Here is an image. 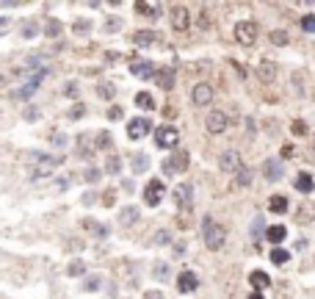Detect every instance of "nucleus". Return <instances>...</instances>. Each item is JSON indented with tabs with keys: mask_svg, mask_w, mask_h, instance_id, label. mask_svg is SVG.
Segmentation results:
<instances>
[{
	"mask_svg": "<svg viewBox=\"0 0 315 299\" xmlns=\"http://www.w3.org/2000/svg\"><path fill=\"white\" fill-rule=\"evenodd\" d=\"M202 239L207 249H222L224 241H227V227L219 224L213 216H204L202 219Z\"/></svg>",
	"mask_w": 315,
	"mask_h": 299,
	"instance_id": "obj_1",
	"label": "nucleus"
},
{
	"mask_svg": "<svg viewBox=\"0 0 315 299\" xmlns=\"http://www.w3.org/2000/svg\"><path fill=\"white\" fill-rule=\"evenodd\" d=\"M257 34H260V28H257L255 20H241L235 25V42L238 44H255Z\"/></svg>",
	"mask_w": 315,
	"mask_h": 299,
	"instance_id": "obj_2",
	"label": "nucleus"
},
{
	"mask_svg": "<svg viewBox=\"0 0 315 299\" xmlns=\"http://www.w3.org/2000/svg\"><path fill=\"white\" fill-rule=\"evenodd\" d=\"M180 141V130L171 128V125H161V128H155V144L163 147V150H171V147H177Z\"/></svg>",
	"mask_w": 315,
	"mask_h": 299,
	"instance_id": "obj_3",
	"label": "nucleus"
},
{
	"mask_svg": "<svg viewBox=\"0 0 315 299\" xmlns=\"http://www.w3.org/2000/svg\"><path fill=\"white\" fill-rule=\"evenodd\" d=\"M163 194H166V186H163V180H149L144 186V202L149 208H158L161 205V199H163Z\"/></svg>",
	"mask_w": 315,
	"mask_h": 299,
	"instance_id": "obj_4",
	"label": "nucleus"
},
{
	"mask_svg": "<svg viewBox=\"0 0 315 299\" xmlns=\"http://www.w3.org/2000/svg\"><path fill=\"white\" fill-rule=\"evenodd\" d=\"M241 166H243V163H241V153H235V150H224V153L219 155V169L227 172V175H238Z\"/></svg>",
	"mask_w": 315,
	"mask_h": 299,
	"instance_id": "obj_5",
	"label": "nucleus"
},
{
	"mask_svg": "<svg viewBox=\"0 0 315 299\" xmlns=\"http://www.w3.org/2000/svg\"><path fill=\"white\" fill-rule=\"evenodd\" d=\"M204 128H207V133H213V136H219V133H224L227 130V114L224 111H210L207 114V120H204Z\"/></svg>",
	"mask_w": 315,
	"mask_h": 299,
	"instance_id": "obj_6",
	"label": "nucleus"
},
{
	"mask_svg": "<svg viewBox=\"0 0 315 299\" xmlns=\"http://www.w3.org/2000/svg\"><path fill=\"white\" fill-rule=\"evenodd\" d=\"M149 130H152V122L147 120V117H136V120L128 122V136L130 139H144Z\"/></svg>",
	"mask_w": 315,
	"mask_h": 299,
	"instance_id": "obj_7",
	"label": "nucleus"
},
{
	"mask_svg": "<svg viewBox=\"0 0 315 299\" xmlns=\"http://www.w3.org/2000/svg\"><path fill=\"white\" fill-rule=\"evenodd\" d=\"M191 25V14L185 6H171V28L174 31H188Z\"/></svg>",
	"mask_w": 315,
	"mask_h": 299,
	"instance_id": "obj_8",
	"label": "nucleus"
},
{
	"mask_svg": "<svg viewBox=\"0 0 315 299\" xmlns=\"http://www.w3.org/2000/svg\"><path fill=\"white\" fill-rule=\"evenodd\" d=\"M174 202H177V208H191V202H194V186L191 183H180L177 188H174Z\"/></svg>",
	"mask_w": 315,
	"mask_h": 299,
	"instance_id": "obj_9",
	"label": "nucleus"
},
{
	"mask_svg": "<svg viewBox=\"0 0 315 299\" xmlns=\"http://www.w3.org/2000/svg\"><path fill=\"white\" fill-rule=\"evenodd\" d=\"M191 100L196 105H210L213 103V86L210 83H196L194 92H191Z\"/></svg>",
	"mask_w": 315,
	"mask_h": 299,
	"instance_id": "obj_10",
	"label": "nucleus"
},
{
	"mask_svg": "<svg viewBox=\"0 0 315 299\" xmlns=\"http://www.w3.org/2000/svg\"><path fill=\"white\" fill-rule=\"evenodd\" d=\"M185 169H188V153H185V150L174 153L169 161L163 163V172H169V175H171V172H185Z\"/></svg>",
	"mask_w": 315,
	"mask_h": 299,
	"instance_id": "obj_11",
	"label": "nucleus"
},
{
	"mask_svg": "<svg viewBox=\"0 0 315 299\" xmlns=\"http://www.w3.org/2000/svg\"><path fill=\"white\" fill-rule=\"evenodd\" d=\"M196 285H199V277H196L194 272H180V277H177V288L183 291V294H191V291H196Z\"/></svg>",
	"mask_w": 315,
	"mask_h": 299,
	"instance_id": "obj_12",
	"label": "nucleus"
},
{
	"mask_svg": "<svg viewBox=\"0 0 315 299\" xmlns=\"http://www.w3.org/2000/svg\"><path fill=\"white\" fill-rule=\"evenodd\" d=\"M155 83L161 86V89H174V69L171 67H161V69H155Z\"/></svg>",
	"mask_w": 315,
	"mask_h": 299,
	"instance_id": "obj_13",
	"label": "nucleus"
},
{
	"mask_svg": "<svg viewBox=\"0 0 315 299\" xmlns=\"http://www.w3.org/2000/svg\"><path fill=\"white\" fill-rule=\"evenodd\" d=\"M47 75V69H42V72H36L34 78H31V80H28L25 86H22V89H19L17 92V97L19 100H28V97H31V94H36V89H39V83H42V78Z\"/></svg>",
	"mask_w": 315,
	"mask_h": 299,
	"instance_id": "obj_14",
	"label": "nucleus"
},
{
	"mask_svg": "<svg viewBox=\"0 0 315 299\" xmlns=\"http://www.w3.org/2000/svg\"><path fill=\"white\" fill-rule=\"evenodd\" d=\"M130 72L136 78H155V69H152V61H130Z\"/></svg>",
	"mask_w": 315,
	"mask_h": 299,
	"instance_id": "obj_15",
	"label": "nucleus"
},
{
	"mask_svg": "<svg viewBox=\"0 0 315 299\" xmlns=\"http://www.w3.org/2000/svg\"><path fill=\"white\" fill-rule=\"evenodd\" d=\"M313 188H315V180L310 172H298L296 175V191H301V194H313Z\"/></svg>",
	"mask_w": 315,
	"mask_h": 299,
	"instance_id": "obj_16",
	"label": "nucleus"
},
{
	"mask_svg": "<svg viewBox=\"0 0 315 299\" xmlns=\"http://www.w3.org/2000/svg\"><path fill=\"white\" fill-rule=\"evenodd\" d=\"M263 175L268 180H282V175H285V172H282V161H274V158H268V161L263 163Z\"/></svg>",
	"mask_w": 315,
	"mask_h": 299,
	"instance_id": "obj_17",
	"label": "nucleus"
},
{
	"mask_svg": "<svg viewBox=\"0 0 315 299\" xmlns=\"http://www.w3.org/2000/svg\"><path fill=\"white\" fill-rule=\"evenodd\" d=\"M133 42H136L138 47H149V44L161 42V36L155 34V31H136V34H133Z\"/></svg>",
	"mask_w": 315,
	"mask_h": 299,
	"instance_id": "obj_18",
	"label": "nucleus"
},
{
	"mask_svg": "<svg viewBox=\"0 0 315 299\" xmlns=\"http://www.w3.org/2000/svg\"><path fill=\"white\" fill-rule=\"evenodd\" d=\"M249 282L255 285V294H260V291H263V288H268V285H271V277H268V274H265V272H252V277H249Z\"/></svg>",
	"mask_w": 315,
	"mask_h": 299,
	"instance_id": "obj_19",
	"label": "nucleus"
},
{
	"mask_svg": "<svg viewBox=\"0 0 315 299\" xmlns=\"http://www.w3.org/2000/svg\"><path fill=\"white\" fill-rule=\"evenodd\" d=\"M285 236H288V230H285L282 224H274V227H268V230H265V239L271 241V244H282V241H285Z\"/></svg>",
	"mask_w": 315,
	"mask_h": 299,
	"instance_id": "obj_20",
	"label": "nucleus"
},
{
	"mask_svg": "<svg viewBox=\"0 0 315 299\" xmlns=\"http://www.w3.org/2000/svg\"><path fill=\"white\" fill-rule=\"evenodd\" d=\"M257 75H260L265 83H268V80H274V78H277V67H274L271 61H260V67H257Z\"/></svg>",
	"mask_w": 315,
	"mask_h": 299,
	"instance_id": "obj_21",
	"label": "nucleus"
},
{
	"mask_svg": "<svg viewBox=\"0 0 315 299\" xmlns=\"http://www.w3.org/2000/svg\"><path fill=\"white\" fill-rule=\"evenodd\" d=\"M136 105L141 108V111H152V108H155V97L149 92H138L136 94Z\"/></svg>",
	"mask_w": 315,
	"mask_h": 299,
	"instance_id": "obj_22",
	"label": "nucleus"
},
{
	"mask_svg": "<svg viewBox=\"0 0 315 299\" xmlns=\"http://www.w3.org/2000/svg\"><path fill=\"white\" fill-rule=\"evenodd\" d=\"M268 208H271L274 214H285V211H288V197L274 194V197H271V202H268Z\"/></svg>",
	"mask_w": 315,
	"mask_h": 299,
	"instance_id": "obj_23",
	"label": "nucleus"
},
{
	"mask_svg": "<svg viewBox=\"0 0 315 299\" xmlns=\"http://www.w3.org/2000/svg\"><path fill=\"white\" fill-rule=\"evenodd\" d=\"M147 169H149V155H147V153H136V155H133V172L141 175V172H147Z\"/></svg>",
	"mask_w": 315,
	"mask_h": 299,
	"instance_id": "obj_24",
	"label": "nucleus"
},
{
	"mask_svg": "<svg viewBox=\"0 0 315 299\" xmlns=\"http://www.w3.org/2000/svg\"><path fill=\"white\" fill-rule=\"evenodd\" d=\"M61 31H64V25H61L58 20H47V22H44V28H42V34H44V36H50V39H56Z\"/></svg>",
	"mask_w": 315,
	"mask_h": 299,
	"instance_id": "obj_25",
	"label": "nucleus"
},
{
	"mask_svg": "<svg viewBox=\"0 0 315 299\" xmlns=\"http://www.w3.org/2000/svg\"><path fill=\"white\" fill-rule=\"evenodd\" d=\"M136 11L138 14H147V17H158L161 14V6L158 3H136Z\"/></svg>",
	"mask_w": 315,
	"mask_h": 299,
	"instance_id": "obj_26",
	"label": "nucleus"
},
{
	"mask_svg": "<svg viewBox=\"0 0 315 299\" xmlns=\"http://www.w3.org/2000/svg\"><path fill=\"white\" fill-rule=\"evenodd\" d=\"M119 219L125 224H133L138 219V208H133V205H128V208H122V214H119Z\"/></svg>",
	"mask_w": 315,
	"mask_h": 299,
	"instance_id": "obj_27",
	"label": "nucleus"
},
{
	"mask_svg": "<svg viewBox=\"0 0 315 299\" xmlns=\"http://www.w3.org/2000/svg\"><path fill=\"white\" fill-rule=\"evenodd\" d=\"M271 260H274V263H288V260H290V252H288V249H279V247H274L271 249Z\"/></svg>",
	"mask_w": 315,
	"mask_h": 299,
	"instance_id": "obj_28",
	"label": "nucleus"
},
{
	"mask_svg": "<svg viewBox=\"0 0 315 299\" xmlns=\"http://www.w3.org/2000/svg\"><path fill=\"white\" fill-rule=\"evenodd\" d=\"M67 274L69 277H80V274H86V263L83 260H72V263L67 266Z\"/></svg>",
	"mask_w": 315,
	"mask_h": 299,
	"instance_id": "obj_29",
	"label": "nucleus"
},
{
	"mask_svg": "<svg viewBox=\"0 0 315 299\" xmlns=\"http://www.w3.org/2000/svg\"><path fill=\"white\" fill-rule=\"evenodd\" d=\"M83 227H86L89 233H94V236H108V227H102V224L92 222V219H86V222H83Z\"/></svg>",
	"mask_w": 315,
	"mask_h": 299,
	"instance_id": "obj_30",
	"label": "nucleus"
},
{
	"mask_svg": "<svg viewBox=\"0 0 315 299\" xmlns=\"http://www.w3.org/2000/svg\"><path fill=\"white\" fill-rule=\"evenodd\" d=\"M100 285H102L100 274H92V277H86V280H83V291H97Z\"/></svg>",
	"mask_w": 315,
	"mask_h": 299,
	"instance_id": "obj_31",
	"label": "nucleus"
},
{
	"mask_svg": "<svg viewBox=\"0 0 315 299\" xmlns=\"http://www.w3.org/2000/svg\"><path fill=\"white\" fill-rule=\"evenodd\" d=\"M119 169H122V161L116 155H111V158L105 161V172H108V175H119Z\"/></svg>",
	"mask_w": 315,
	"mask_h": 299,
	"instance_id": "obj_32",
	"label": "nucleus"
},
{
	"mask_svg": "<svg viewBox=\"0 0 315 299\" xmlns=\"http://www.w3.org/2000/svg\"><path fill=\"white\" fill-rule=\"evenodd\" d=\"M235 183H238V186H249V183H252V172H249L246 166H241L238 175H235Z\"/></svg>",
	"mask_w": 315,
	"mask_h": 299,
	"instance_id": "obj_33",
	"label": "nucleus"
},
{
	"mask_svg": "<svg viewBox=\"0 0 315 299\" xmlns=\"http://www.w3.org/2000/svg\"><path fill=\"white\" fill-rule=\"evenodd\" d=\"M155 244H158V247H166V244H169V241H171V233L169 230H158V233H155Z\"/></svg>",
	"mask_w": 315,
	"mask_h": 299,
	"instance_id": "obj_34",
	"label": "nucleus"
},
{
	"mask_svg": "<svg viewBox=\"0 0 315 299\" xmlns=\"http://www.w3.org/2000/svg\"><path fill=\"white\" fill-rule=\"evenodd\" d=\"M301 28H304L307 34H315V14H307V17H301Z\"/></svg>",
	"mask_w": 315,
	"mask_h": 299,
	"instance_id": "obj_35",
	"label": "nucleus"
},
{
	"mask_svg": "<svg viewBox=\"0 0 315 299\" xmlns=\"http://www.w3.org/2000/svg\"><path fill=\"white\" fill-rule=\"evenodd\" d=\"M89 31H92V22H89V20H77V22H75V34L77 36L89 34Z\"/></svg>",
	"mask_w": 315,
	"mask_h": 299,
	"instance_id": "obj_36",
	"label": "nucleus"
},
{
	"mask_svg": "<svg viewBox=\"0 0 315 299\" xmlns=\"http://www.w3.org/2000/svg\"><path fill=\"white\" fill-rule=\"evenodd\" d=\"M113 92H116V89H113L111 83H100V89H97V94H100L102 100H105V97L111 100V97H113Z\"/></svg>",
	"mask_w": 315,
	"mask_h": 299,
	"instance_id": "obj_37",
	"label": "nucleus"
},
{
	"mask_svg": "<svg viewBox=\"0 0 315 299\" xmlns=\"http://www.w3.org/2000/svg\"><path fill=\"white\" fill-rule=\"evenodd\" d=\"M271 42L274 44H288V34H285V31H271Z\"/></svg>",
	"mask_w": 315,
	"mask_h": 299,
	"instance_id": "obj_38",
	"label": "nucleus"
},
{
	"mask_svg": "<svg viewBox=\"0 0 315 299\" xmlns=\"http://www.w3.org/2000/svg\"><path fill=\"white\" fill-rule=\"evenodd\" d=\"M100 202H102V205H105V208H113V205H116V194H113V191H105Z\"/></svg>",
	"mask_w": 315,
	"mask_h": 299,
	"instance_id": "obj_39",
	"label": "nucleus"
},
{
	"mask_svg": "<svg viewBox=\"0 0 315 299\" xmlns=\"http://www.w3.org/2000/svg\"><path fill=\"white\" fill-rule=\"evenodd\" d=\"M111 133H100V136H97V147H100V150H105V147H111Z\"/></svg>",
	"mask_w": 315,
	"mask_h": 299,
	"instance_id": "obj_40",
	"label": "nucleus"
},
{
	"mask_svg": "<svg viewBox=\"0 0 315 299\" xmlns=\"http://www.w3.org/2000/svg\"><path fill=\"white\" fill-rule=\"evenodd\" d=\"M290 130H293L296 136H307V125H304L301 120H298V122H293V125H290Z\"/></svg>",
	"mask_w": 315,
	"mask_h": 299,
	"instance_id": "obj_41",
	"label": "nucleus"
},
{
	"mask_svg": "<svg viewBox=\"0 0 315 299\" xmlns=\"http://www.w3.org/2000/svg\"><path fill=\"white\" fill-rule=\"evenodd\" d=\"M39 34V25H36V22H28L25 28H22V36H28V39H31V36H36Z\"/></svg>",
	"mask_w": 315,
	"mask_h": 299,
	"instance_id": "obj_42",
	"label": "nucleus"
},
{
	"mask_svg": "<svg viewBox=\"0 0 315 299\" xmlns=\"http://www.w3.org/2000/svg\"><path fill=\"white\" fill-rule=\"evenodd\" d=\"M166 274H169V266H166V263L155 266V277H158V280H166Z\"/></svg>",
	"mask_w": 315,
	"mask_h": 299,
	"instance_id": "obj_43",
	"label": "nucleus"
},
{
	"mask_svg": "<svg viewBox=\"0 0 315 299\" xmlns=\"http://www.w3.org/2000/svg\"><path fill=\"white\" fill-rule=\"evenodd\" d=\"M119 28H122L119 17H111V22H105V31H108V34H113V31H119Z\"/></svg>",
	"mask_w": 315,
	"mask_h": 299,
	"instance_id": "obj_44",
	"label": "nucleus"
},
{
	"mask_svg": "<svg viewBox=\"0 0 315 299\" xmlns=\"http://www.w3.org/2000/svg\"><path fill=\"white\" fill-rule=\"evenodd\" d=\"M260 233H263V219L257 216V219H255V224H252V236H255V239H260Z\"/></svg>",
	"mask_w": 315,
	"mask_h": 299,
	"instance_id": "obj_45",
	"label": "nucleus"
},
{
	"mask_svg": "<svg viewBox=\"0 0 315 299\" xmlns=\"http://www.w3.org/2000/svg\"><path fill=\"white\" fill-rule=\"evenodd\" d=\"M83 178L89 180V183H97V180H100V172H97V169H86Z\"/></svg>",
	"mask_w": 315,
	"mask_h": 299,
	"instance_id": "obj_46",
	"label": "nucleus"
},
{
	"mask_svg": "<svg viewBox=\"0 0 315 299\" xmlns=\"http://www.w3.org/2000/svg\"><path fill=\"white\" fill-rule=\"evenodd\" d=\"M69 117H72V120H80V117H83V105H75V108L69 111Z\"/></svg>",
	"mask_w": 315,
	"mask_h": 299,
	"instance_id": "obj_47",
	"label": "nucleus"
},
{
	"mask_svg": "<svg viewBox=\"0 0 315 299\" xmlns=\"http://www.w3.org/2000/svg\"><path fill=\"white\" fill-rule=\"evenodd\" d=\"M53 144H56V147L67 144V136H61V133H53Z\"/></svg>",
	"mask_w": 315,
	"mask_h": 299,
	"instance_id": "obj_48",
	"label": "nucleus"
},
{
	"mask_svg": "<svg viewBox=\"0 0 315 299\" xmlns=\"http://www.w3.org/2000/svg\"><path fill=\"white\" fill-rule=\"evenodd\" d=\"M108 120H122V108H111L108 111Z\"/></svg>",
	"mask_w": 315,
	"mask_h": 299,
	"instance_id": "obj_49",
	"label": "nucleus"
},
{
	"mask_svg": "<svg viewBox=\"0 0 315 299\" xmlns=\"http://www.w3.org/2000/svg\"><path fill=\"white\" fill-rule=\"evenodd\" d=\"M25 120L28 122H36V120H39V111H34V108H31V111H25Z\"/></svg>",
	"mask_w": 315,
	"mask_h": 299,
	"instance_id": "obj_50",
	"label": "nucleus"
},
{
	"mask_svg": "<svg viewBox=\"0 0 315 299\" xmlns=\"http://www.w3.org/2000/svg\"><path fill=\"white\" fill-rule=\"evenodd\" d=\"M144 299H163V294H161V291H155V294H152V291H149V294H147Z\"/></svg>",
	"mask_w": 315,
	"mask_h": 299,
	"instance_id": "obj_51",
	"label": "nucleus"
},
{
	"mask_svg": "<svg viewBox=\"0 0 315 299\" xmlns=\"http://www.w3.org/2000/svg\"><path fill=\"white\" fill-rule=\"evenodd\" d=\"M249 299H263V294H249Z\"/></svg>",
	"mask_w": 315,
	"mask_h": 299,
	"instance_id": "obj_52",
	"label": "nucleus"
},
{
	"mask_svg": "<svg viewBox=\"0 0 315 299\" xmlns=\"http://www.w3.org/2000/svg\"><path fill=\"white\" fill-rule=\"evenodd\" d=\"M3 25H6V20H3V17H0V28H3Z\"/></svg>",
	"mask_w": 315,
	"mask_h": 299,
	"instance_id": "obj_53",
	"label": "nucleus"
}]
</instances>
